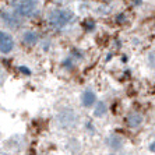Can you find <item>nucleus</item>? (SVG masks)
Wrapping results in <instances>:
<instances>
[{
    "label": "nucleus",
    "mask_w": 155,
    "mask_h": 155,
    "mask_svg": "<svg viewBox=\"0 0 155 155\" xmlns=\"http://www.w3.org/2000/svg\"><path fill=\"white\" fill-rule=\"evenodd\" d=\"M6 77H7V74H6V71H4V69L0 66V87L4 84V81H6Z\"/></svg>",
    "instance_id": "11"
},
{
    "label": "nucleus",
    "mask_w": 155,
    "mask_h": 155,
    "mask_svg": "<svg viewBox=\"0 0 155 155\" xmlns=\"http://www.w3.org/2000/svg\"><path fill=\"white\" fill-rule=\"evenodd\" d=\"M106 144H108L109 148L113 150V151H119L120 148H123V145H124V140H123L120 136H117V134H112V136L108 137Z\"/></svg>",
    "instance_id": "8"
},
{
    "label": "nucleus",
    "mask_w": 155,
    "mask_h": 155,
    "mask_svg": "<svg viewBox=\"0 0 155 155\" xmlns=\"http://www.w3.org/2000/svg\"><path fill=\"white\" fill-rule=\"evenodd\" d=\"M0 155H8V154H6V152H0Z\"/></svg>",
    "instance_id": "12"
},
{
    "label": "nucleus",
    "mask_w": 155,
    "mask_h": 155,
    "mask_svg": "<svg viewBox=\"0 0 155 155\" xmlns=\"http://www.w3.org/2000/svg\"><path fill=\"white\" fill-rule=\"evenodd\" d=\"M2 20H3V22L6 24L7 27H10V28H18V27L21 25V20H20V17H18L17 14H14L13 11H2Z\"/></svg>",
    "instance_id": "5"
},
{
    "label": "nucleus",
    "mask_w": 155,
    "mask_h": 155,
    "mask_svg": "<svg viewBox=\"0 0 155 155\" xmlns=\"http://www.w3.org/2000/svg\"><path fill=\"white\" fill-rule=\"evenodd\" d=\"M95 102H97V95H95L94 91H84L83 95H81V105L84 108H91L92 105H95Z\"/></svg>",
    "instance_id": "7"
},
{
    "label": "nucleus",
    "mask_w": 155,
    "mask_h": 155,
    "mask_svg": "<svg viewBox=\"0 0 155 155\" xmlns=\"http://www.w3.org/2000/svg\"><path fill=\"white\" fill-rule=\"evenodd\" d=\"M11 11L18 17H32L38 11V3L35 0H14Z\"/></svg>",
    "instance_id": "2"
},
{
    "label": "nucleus",
    "mask_w": 155,
    "mask_h": 155,
    "mask_svg": "<svg viewBox=\"0 0 155 155\" xmlns=\"http://www.w3.org/2000/svg\"><path fill=\"white\" fill-rule=\"evenodd\" d=\"M14 49V39L10 34L0 31V53H10Z\"/></svg>",
    "instance_id": "4"
},
{
    "label": "nucleus",
    "mask_w": 155,
    "mask_h": 155,
    "mask_svg": "<svg viewBox=\"0 0 155 155\" xmlns=\"http://www.w3.org/2000/svg\"><path fill=\"white\" fill-rule=\"evenodd\" d=\"M144 123V116L138 112H131L126 116V124L130 129H138Z\"/></svg>",
    "instance_id": "6"
},
{
    "label": "nucleus",
    "mask_w": 155,
    "mask_h": 155,
    "mask_svg": "<svg viewBox=\"0 0 155 155\" xmlns=\"http://www.w3.org/2000/svg\"><path fill=\"white\" fill-rule=\"evenodd\" d=\"M105 113H106V105H105L104 102H99L94 110V115L97 116V117H102Z\"/></svg>",
    "instance_id": "10"
},
{
    "label": "nucleus",
    "mask_w": 155,
    "mask_h": 155,
    "mask_svg": "<svg viewBox=\"0 0 155 155\" xmlns=\"http://www.w3.org/2000/svg\"><path fill=\"white\" fill-rule=\"evenodd\" d=\"M56 124L60 129H73L77 124V115L71 108H63L56 115Z\"/></svg>",
    "instance_id": "3"
},
{
    "label": "nucleus",
    "mask_w": 155,
    "mask_h": 155,
    "mask_svg": "<svg viewBox=\"0 0 155 155\" xmlns=\"http://www.w3.org/2000/svg\"><path fill=\"white\" fill-rule=\"evenodd\" d=\"M74 20V13L67 8H54L48 14V24L54 29H61Z\"/></svg>",
    "instance_id": "1"
},
{
    "label": "nucleus",
    "mask_w": 155,
    "mask_h": 155,
    "mask_svg": "<svg viewBox=\"0 0 155 155\" xmlns=\"http://www.w3.org/2000/svg\"><path fill=\"white\" fill-rule=\"evenodd\" d=\"M39 39V35L34 31H27L24 35H22V42L25 43V45H35Z\"/></svg>",
    "instance_id": "9"
}]
</instances>
